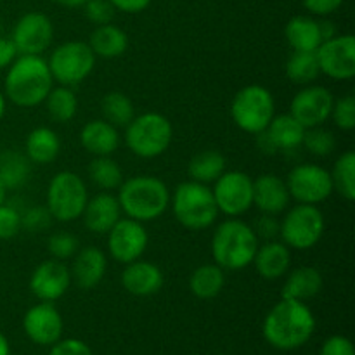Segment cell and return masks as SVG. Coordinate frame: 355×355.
Instances as JSON below:
<instances>
[{
  "label": "cell",
  "mask_w": 355,
  "mask_h": 355,
  "mask_svg": "<svg viewBox=\"0 0 355 355\" xmlns=\"http://www.w3.org/2000/svg\"><path fill=\"white\" fill-rule=\"evenodd\" d=\"M21 231V211L9 203L0 205V239H12Z\"/></svg>",
  "instance_id": "cell-41"
},
{
  "label": "cell",
  "mask_w": 355,
  "mask_h": 355,
  "mask_svg": "<svg viewBox=\"0 0 355 355\" xmlns=\"http://www.w3.org/2000/svg\"><path fill=\"white\" fill-rule=\"evenodd\" d=\"M232 121L246 134L257 135L266 130L276 116L272 92L262 85H246L238 90L231 103Z\"/></svg>",
  "instance_id": "cell-8"
},
{
  "label": "cell",
  "mask_w": 355,
  "mask_h": 355,
  "mask_svg": "<svg viewBox=\"0 0 355 355\" xmlns=\"http://www.w3.org/2000/svg\"><path fill=\"white\" fill-rule=\"evenodd\" d=\"M23 329L31 342L49 347L61 340L64 322L52 302H40L26 311L23 318Z\"/></svg>",
  "instance_id": "cell-17"
},
{
  "label": "cell",
  "mask_w": 355,
  "mask_h": 355,
  "mask_svg": "<svg viewBox=\"0 0 355 355\" xmlns=\"http://www.w3.org/2000/svg\"><path fill=\"white\" fill-rule=\"evenodd\" d=\"M0 355H10L9 340L6 338V335L2 331H0Z\"/></svg>",
  "instance_id": "cell-52"
},
{
  "label": "cell",
  "mask_w": 355,
  "mask_h": 355,
  "mask_svg": "<svg viewBox=\"0 0 355 355\" xmlns=\"http://www.w3.org/2000/svg\"><path fill=\"white\" fill-rule=\"evenodd\" d=\"M266 134L276 146L277 153L291 151V149H297L302 146L305 128L291 114H279V116H274L270 120V123L266 128Z\"/></svg>",
  "instance_id": "cell-29"
},
{
  "label": "cell",
  "mask_w": 355,
  "mask_h": 355,
  "mask_svg": "<svg viewBox=\"0 0 355 355\" xmlns=\"http://www.w3.org/2000/svg\"><path fill=\"white\" fill-rule=\"evenodd\" d=\"M52 222L51 211L47 207H31L24 214H21V229L28 232H42L49 229Z\"/></svg>",
  "instance_id": "cell-42"
},
{
  "label": "cell",
  "mask_w": 355,
  "mask_h": 355,
  "mask_svg": "<svg viewBox=\"0 0 355 355\" xmlns=\"http://www.w3.org/2000/svg\"><path fill=\"white\" fill-rule=\"evenodd\" d=\"M343 0H304V6L309 12L314 16H328V14L335 12Z\"/></svg>",
  "instance_id": "cell-47"
},
{
  "label": "cell",
  "mask_w": 355,
  "mask_h": 355,
  "mask_svg": "<svg viewBox=\"0 0 355 355\" xmlns=\"http://www.w3.org/2000/svg\"><path fill=\"white\" fill-rule=\"evenodd\" d=\"M321 75L315 52H297L288 58L286 76L295 85H311Z\"/></svg>",
  "instance_id": "cell-37"
},
{
  "label": "cell",
  "mask_w": 355,
  "mask_h": 355,
  "mask_svg": "<svg viewBox=\"0 0 355 355\" xmlns=\"http://www.w3.org/2000/svg\"><path fill=\"white\" fill-rule=\"evenodd\" d=\"M83 224L94 234H107L114 224L121 218V208L114 194L103 191L94 198H89L83 208Z\"/></svg>",
  "instance_id": "cell-22"
},
{
  "label": "cell",
  "mask_w": 355,
  "mask_h": 355,
  "mask_svg": "<svg viewBox=\"0 0 355 355\" xmlns=\"http://www.w3.org/2000/svg\"><path fill=\"white\" fill-rule=\"evenodd\" d=\"M319 69L331 80L345 82L355 76V38L354 35H336L324 40L315 51Z\"/></svg>",
  "instance_id": "cell-14"
},
{
  "label": "cell",
  "mask_w": 355,
  "mask_h": 355,
  "mask_svg": "<svg viewBox=\"0 0 355 355\" xmlns=\"http://www.w3.org/2000/svg\"><path fill=\"white\" fill-rule=\"evenodd\" d=\"M218 211L227 217H241L253 207V179L241 170H225L211 187Z\"/></svg>",
  "instance_id": "cell-12"
},
{
  "label": "cell",
  "mask_w": 355,
  "mask_h": 355,
  "mask_svg": "<svg viewBox=\"0 0 355 355\" xmlns=\"http://www.w3.org/2000/svg\"><path fill=\"white\" fill-rule=\"evenodd\" d=\"M319 30H321V37H322V42L324 40H329V38L336 37V26L333 21H319Z\"/></svg>",
  "instance_id": "cell-51"
},
{
  "label": "cell",
  "mask_w": 355,
  "mask_h": 355,
  "mask_svg": "<svg viewBox=\"0 0 355 355\" xmlns=\"http://www.w3.org/2000/svg\"><path fill=\"white\" fill-rule=\"evenodd\" d=\"M170 207L177 222L189 231H203L215 224L218 208L208 184L186 180L170 194Z\"/></svg>",
  "instance_id": "cell-5"
},
{
  "label": "cell",
  "mask_w": 355,
  "mask_h": 355,
  "mask_svg": "<svg viewBox=\"0 0 355 355\" xmlns=\"http://www.w3.org/2000/svg\"><path fill=\"white\" fill-rule=\"evenodd\" d=\"M149 234L142 222L134 218L121 217L107 232V252L111 259L118 263H127L139 260L148 250Z\"/></svg>",
  "instance_id": "cell-13"
},
{
  "label": "cell",
  "mask_w": 355,
  "mask_h": 355,
  "mask_svg": "<svg viewBox=\"0 0 355 355\" xmlns=\"http://www.w3.org/2000/svg\"><path fill=\"white\" fill-rule=\"evenodd\" d=\"M87 201L89 191L78 173L62 170L49 182L45 207L58 222H73L82 217Z\"/></svg>",
  "instance_id": "cell-7"
},
{
  "label": "cell",
  "mask_w": 355,
  "mask_h": 355,
  "mask_svg": "<svg viewBox=\"0 0 355 355\" xmlns=\"http://www.w3.org/2000/svg\"><path fill=\"white\" fill-rule=\"evenodd\" d=\"M47 64L54 82L64 87H75L94 71L96 54L87 42H64L51 52Z\"/></svg>",
  "instance_id": "cell-10"
},
{
  "label": "cell",
  "mask_w": 355,
  "mask_h": 355,
  "mask_svg": "<svg viewBox=\"0 0 355 355\" xmlns=\"http://www.w3.org/2000/svg\"><path fill=\"white\" fill-rule=\"evenodd\" d=\"M191 180L201 184L215 182L225 172V158L217 149H205L194 155L187 165Z\"/></svg>",
  "instance_id": "cell-32"
},
{
  "label": "cell",
  "mask_w": 355,
  "mask_h": 355,
  "mask_svg": "<svg viewBox=\"0 0 355 355\" xmlns=\"http://www.w3.org/2000/svg\"><path fill=\"white\" fill-rule=\"evenodd\" d=\"M333 121L338 128L342 130L350 132L355 128V97L352 94L349 96H343L340 99H335L333 103V110H331V116Z\"/></svg>",
  "instance_id": "cell-40"
},
{
  "label": "cell",
  "mask_w": 355,
  "mask_h": 355,
  "mask_svg": "<svg viewBox=\"0 0 355 355\" xmlns=\"http://www.w3.org/2000/svg\"><path fill=\"white\" fill-rule=\"evenodd\" d=\"M257 272L267 281H276L288 272L291 263V252L283 241H266L259 245L253 259Z\"/></svg>",
  "instance_id": "cell-24"
},
{
  "label": "cell",
  "mask_w": 355,
  "mask_h": 355,
  "mask_svg": "<svg viewBox=\"0 0 355 355\" xmlns=\"http://www.w3.org/2000/svg\"><path fill=\"white\" fill-rule=\"evenodd\" d=\"M263 338L277 350L304 347L315 331V318L305 302L281 298L263 319Z\"/></svg>",
  "instance_id": "cell-1"
},
{
  "label": "cell",
  "mask_w": 355,
  "mask_h": 355,
  "mask_svg": "<svg viewBox=\"0 0 355 355\" xmlns=\"http://www.w3.org/2000/svg\"><path fill=\"white\" fill-rule=\"evenodd\" d=\"M173 127L162 113H142L125 127V144L139 158H158L170 148Z\"/></svg>",
  "instance_id": "cell-6"
},
{
  "label": "cell",
  "mask_w": 355,
  "mask_h": 355,
  "mask_svg": "<svg viewBox=\"0 0 355 355\" xmlns=\"http://www.w3.org/2000/svg\"><path fill=\"white\" fill-rule=\"evenodd\" d=\"M252 229L257 238L263 239V241H272V239L279 238V220H277V215L262 214L253 220Z\"/></svg>",
  "instance_id": "cell-44"
},
{
  "label": "cell",
  "mask_w": 355,
  "mask_h": 355,
  "mask_svg": "<svg viewBox=\"0 0 355 355\" xmlns=\"http://www.w3.org/2000/svg\"><path fill=\"white\" fill-rule=\"evenodd\" d=\"M163 283L162 269L148 260H134L121 272V286L134 297H151L162 290Z\"/></svg>",
  "instance_id": "cell-20"
},
{
  "label": "cell",
  "mask_w": 355,
  "mask_h": 355,
  "mask_svg": "<svg viewBox=\"0 0 355 355\" xmlns=\"http://www.w3.org/2000/svg\"><path fill=\"white\" fill-rule=\"evenodd\" d=\"M225 286V274L217 263H205L193 270L189 277V290L200 300H211Z\"/></svg>",
  "instance_id": "cell-30"
},
{
  "label": "cell",
  "mask_w": 355,
  "mask_h": 355,
  "mask_svg": "<svg viewBox=\"0 0 355 355\" xmlns=\"http://www.w3.org/2000/svg\"><path fill=\"white\" fill-rule=\"evenodd\" d=\"M259 248V238L252 225L231 217L220 222L211 236V257L224 270H241L252 266Z\"/></svg>",
  "instance_id": "cell-4"
},
{
  "label": "cell",
  "mask_w": 355,
  "mask_h": 355,
  "mask_svg": "<svg viewBox=\"0 0 355 355\" xmlns=\"http://www.w3.org/2000/svg\"><path fill=\"white\" fill-rule=\"evenodd\" d=\"M284 182L291 200L302 205H319L333 194L331 175L324 166L314 163L293 166Z\"/></svg>",
  "instance_id": "cell-11"
},
{
  "label": "cell",
  "mask_w": 355,
  "mask_h": 355,
  "mask_svg": "<svg viewBox=\"0 0 355 355\" xmlns=\"http://www.w3.org/2000/svg\"><path fill=\"white\" fill-rule=\"evenodd\" d=\"M103 118L116 128H125L135 116V107L130 97L123 92H107L101 101Z\"/></svg>",
  "instance_id": "cell-34"
},
{
  "label": "cell",
  "mask_w": 355,
  "mask_h": 355,
  "mask_svg": "<svg viewBox=\"0 0 355 355\" xmlns=\"http://www.w3.org/2000/svg\"><path fill=\"white\" fill-rule=\"evenodd\" d=\"M319 355H355L354 345L347 336L333 335L324 340Z\"/></svg>",
  "instance_id": "cell-46"
},
{
  "label": "cell",
  "mask_w": 355,
  "mask_h": 355,
  "mask_svg": "<svg viewBox=\"0 0 355 355\" xmlns=\"http://www.w3.org/2000/svg\"><path fill=\"white\" fill-rule=\"evenodd\" d=\"M120 132L104 118L87 121L80 132V144L94 156H111L120 148Z\"/></svg>",
  "instance_id": "cell-23"
},
{
  "label": "cell",
  "mask_w": 355,
  "mask_h": 355,
  "mask_svg": "<svg viewBox=\"0 0 355 355\" xmlns=\"http://www.w3.org/2000/svg\"><path fill=\"white\" fill-rule=\"evenodd\" d=\"M10 40L19 55H42L54 40V26L42 12H28L14 26Z\"/></svg>",
  "instance_id": "cell-16"
},
{
  "label": "cell",
  "mask_w": 355,
  "mask_h": 355,
  "mask_svg": "<svg viewBox=\"0 0 355 355\" xmlns=\"http://www.w3.org/2000/svg\"><path fill=\"white\" fill-rule=\"evenodd\" d=\"M80 241L75 234L68 231H58L47 239V252L51 253L52 259L55 260H68L75 257L78 252Z\"/></svg>",
  "instance_id": "cell-39"
},
{
  "label": "cell",
  "mask_w": 355,
  "mask_h": 355,
  "mask_svg": "<svg viewBox=\"0 0 355 355\" xmlns=\"http://www.w3.org/2000/svg\"><path fill=\"white\" fill-rule=\"evenodd\" d=\"M290 200L286 182L276 173H263L253 180V207L262 214H283L290 207Z\"/></svg>",
  "instance_id": "cell-21"
},
{
  "label": "cell",
  "mask_w": 355,
  "mask_h": 355,
  "mask_svg": "<svg viewBox=\"0 0 355 355\" xmlns=\"http://www.w3.org/2000/svg\"><path fill=\"white\" fill-rule=\"evenodd\" d=\"M54 2L64 7H82L85 6L87 0H54Z\"/></svg>",
  "instance_id": "cell-53"
},
{
  "label": "cell",
  "mask_w": 355,
  "mask_h": 355,
  "mask_svg": "<svg viewBox=\"0 0 355 355\" xmlns=\"http://www.w3.org/2000/svg\"><path fill=\"white\" fill-rule=\"evenodd\" d=\"M87 173L94 186L99 187L101 191H107V193L116 191L125 180L120 165L111 156H96L89 163Z\"/></svg>",
  "instance_id": "cell-35"
},
{
  "label": "cell",
  "mask_w": 355,
  "mask_h": 355,
  "mask_svg": "<svg viewBox=\"0 0 355 355\" xmlns=\"http://www.w3.org/2000/svg\"><path fill=\"white\" fill-rule=\"evenodd\" d=\"M333 191L345 198L347 201L355 200V153L352 149L342 153L329 172Z\"/></svg>",
  "instance_id": "cell-36"
},
{
  "label": "cell",
  "mask_w": 355,
  "mask_h": 355,
  "mask_svg": "<svg viewBox=\"0 0 355 355\" xmlns=\"http://www.w3.org/2000/svg\"><path fill=\"white\" fill-rule=\"evenodd\" d=\"M284 37L290 47L297 52H315L322 44L319 21L311 16L291 17L284 28Z\"/></svg>",
  "instance_id": "cell-26"
},
{
  "label": "cell",
  "mask_w": 355,
  "mask_h": 355,
  "mask_svg": "<svg viewBox=\"0 0 355 355\" xmlns=\"http://www.w3.org/2000/svg\"><path fill=\"white\" fill-rule=\"evenodd\" d=\"M30 179V159L14 149L0 153V180L7 191L23 187Z\"/></svg>",
  "instance_id": "cell-31"
},
{
  "label": "cell",
  "mask_w": 355,
  "mask_h": 355,
  "mask_svg": "<svg viewBox=\"0 0 355 355\" xmlns=\"http://www.w3.org/2000/svg\"><path fill=\"white\" fill-rule=\"evenodd\" d=\"M113 3L114 9L121 10V12L128 14H137L142 12L144 9H148L151 0H110Z\"/></svg>",
  "instance_id": "cell-49"
},
{
  "label": "cell",
  "mask_w": 355,
  "mask_h": 355,
  "mask_svg": "<svg viewBox=\"0 0 355 355\" xmlns=\"http://www.w3.org/2000/svg\"><path fill=\"white\" fill-rule=\"evenodd\" d=\"M61 151L59 135L49 127H37L28 134L24 142V155L30 163L37 165H49L58 158Z\"/></svg>",
  "instance_id": "cell-27"
},
{
  "label": "cell",
  "mask_w": 355,
  "mask_h": 355,
  "mask_svg": "<svg viewBox=\"0 0 355 355\" xmlns=\"http://www.w3.org/2000/svg\"><path fill=\"white\" fill-rule=\"evenodd\" d=\"M89 47L96 54V58L114 59L120 58L128 49V37L121 28L114 24H101L90 33Z\"/></svg>",
  "instance_id": "cell-28"
},
{
  "label": "cell",
  "mask_w": 355,
  "mask_h": 355,
  "mask_svg": "<svg viewBox=\"0 0 355 355\" xmlns=\"http://www.w3.org/2000/svg\"><path fill=\"white\" fill-rule=\"evenodd\" d=\"M302 146H305V149L311 155L324 158V156H329L336 149V137L331 130L324 128L322 125L321 127L305 128Z\"/></svg>",
  "instance_id": "cell-38"
},
{
  "label": "cell",
  "mask_w": 355,
  "mask_h": 355,
  "mask_svg": "<svg viewBox=\"0 0 355 355\" xmlns=\"http://www.w3.org/2000/svg\"><path fill=\"white\" fill-rule=\"evenodd\" d=\"M255 141H257V148L260 149V151L263 153V155H276L277 149L276 146L272 144V141L269 139V135L266 134V130L259 132V134L255 135Z\"/></svg>",
  "instance_id": "cell-50"
},
{
  "label": "cell",
  "mask_w": 355,
  "mask_h": 355,
  "mask_svg": "<svg viewBox=\"0 0 355 355\" xmlns=\"http://www.w3.org/2000/svg\"><path fill=\"white\" fill-rule=\"evenodd\" d=\"M322 284H324V279H322L321 270L309 266L298 267L288 274L281 288V298L307 302L321 293Z\"/></svg>",
  "instance_id": "cell-25"
},
{
  "label": "cell",
  "mask_w": 355,
  "mask_h": 355,
  "mask_svg": "<svg viewBox=\"0 0 355 355\" xmlns=\"http://www.w3.org/2000/svg\"><path fill=\"white\" fill-rule=\"evenodd\" d=\"M71 284V272L62 260H45L31 272L30 291L40 302L59 300Z\"/></svg>",
  "instance_id": "cell-18"
},
{
  "label": "cell",
  "mask_w": 355,
  "mask_h": 355,
  "mask_svg": "<svg viewBox=\"0 0 355 355\" xmlns=\"http://www.w3.org/2000/svg\"><path fill=\"white\" fill-rule=\"evenodd\" d=\"M17 49L12 40L7 37H0V69H7L17 58Z\"/></svg>",
  "instance_id": "cell-48"
},
{
  "label": "cell",
  "mask_w": 355,
  "mask_h": 355,
  "mask_svg": "<svg viewBox=\"0 0 355 355\" xmlns=\"http://www.w3.org/2000/svg\"><path fill=\"white\" fill-rule=\"evenodd\" d=\"M121 214L137 222H153L170 207V189L155 175H135L118 187Z\"/></svg>",
  "instance_id": "cell-3"
},
{
  "label": "cell",
  "mask_w": 355,
  "mask_h": 355,
  "mask_svg": "<svg viewBox=\"0 0 355 355\" xmlns=\"http://www.w3.org/2000/svg\"><path fill=\"white\" fill-rule=\"evenodd\" d=\"M6 198H7V189L2 184V180H0V205L6 203Z\"/></svg>",
  "instance_id": "cell-55"
},
{
  "label": "cell",
  "mask_w": 355,
  "mask_h": 355,
  "mask_svg": "<svg viewBox=\"0 0 355 355\" xmlns=\"http://www.w3.org/2000/svg\"><path fill=\"white\" fill-rule=\"evenodd\" d=\"M6 110H7V99H6V96L0 92V120H2L3 114H6Z\"/></svg>",
  "instance_id": "cell-54"
},
{
  "label": "cell",
  "mask_w": 355,
  "mask_h": 355,
  "mask_svg": "<svg viewBox=\"0 0 355 355\" xmlns=\"http://www.w3.org/2000/svg\"><path fill=\"white\" fill-rule=\"evenodd\" d=\"M324 215L318 205H302L286 208V215L279 220V238L288 248L311 250L324 234Z\"/></svg>",
  "instance_id": "cell-9"
},
{
  "label": "cell",
  "mask_w": 355,
  "mask_h": 355,
  "mask_svg": "<svg viewBox=\"0 0 355 355\" xmlns=\"http://www.w3.org/2000/svg\"><path fill=\"white\" fill-rule=\"evenodd\" d=\"M54 87L47 61L42 55H17L7 68L3 96L19 107L42 104Z\"/></svg>",
  "instance_id": "cell-2"
},
{
  "label": "cell",
  "mask_w": 355,
  "mask_h": 355,
  "mask_svg": "<svg viewBox=\"0 0 355 355\" xmlns=\"http://www.w3.org/2000/svg\"><path fill=\"white\" fill-rule=\"evenodd\" d=\"M44 103L49 118L55 123H68L78 111V97L71 87H52Z\"/></svg>",
  "instance_id": "cell-33"
},
{
  "label": "cell",
  "mask_w": 355,
  "mask_h": 355,
  "mask_svg": "<svg viewBox=\"0 0 355 355\" xmlns=\"http://www.w3.org/2000/svg\"><path fill=\"white\" fill-rule=\"evenodd\" d=\"M83 7H85L87 19L96 26L111 23L114 17V10H116L110 0H87Z\"/></svg>",
  "instance_id": "cell-43"
},
{
  "label": "cell",
  "mask_w": 355,
  "mask_h": 355,
  "mask_svg": "<svg viewBox=\"0 0 355 355\" xmlns=\"http://www.w3.org/2000/svg\"><path fill=\"white\" fill-rule=\"evenodd\" d=\"M333 103H335V97L331 90L311 83L295 94L290 104V114L304 128L321 127L331 116Z\"/></svg>",
  "instance_id": "cell-15"
},
{
  "label": "cell",
  "mask_w": 355,
  "mask_h": 355,
  "mask_svg": "<svg viewBox=\"0 0 355 355\" xmlns=\"http://www.w3.org/2000/svg\"><path fill=\"white\" fill-rule=\"evenodd\" d=\"M49 355H94L90 347L85 342L76 338L59 340L52 345Z\"/></svg>",
  "instance_id": "cell-45"
},
{
  "label": "cell",
  "mask_w": 355,
  "mask_h": 355,
  "mask_svg": "<svg viewBox=\"0 0 355 355\" xmlns=\"http://www.w3.org/2000/svg\"><path fill=\"white\" fill-rule=\"evenodd\" d=\"M106 270V253L97 246H85L75 253L69 272H71V281L76 286L82 290H94L104 279Z\"/></svg>",
  "instance_id": "cell-19"
}]
</instances>
